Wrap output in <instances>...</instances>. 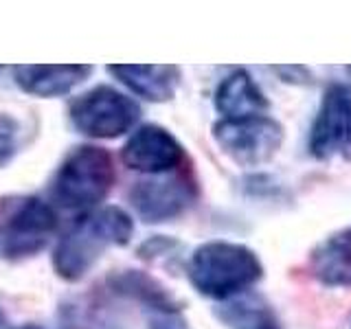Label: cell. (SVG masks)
<instances>
[{
    "label": "cell",
    "instance_id": "obj_9",
    "mask_svg": "<svg viewBox=\"0 0 351 329\" xmlns=\"http://www.w3.org/2000/svg\"><path fill=\"white\" fill-rule=\"evenodd\" d=\"M121 156H123V162L130 169L162 173L178 167L184 158V151L180 143L167 130L158 125H145L134 132V136L125 143Z\"/></svg>",
    "mask_w": 351,
    "mask_h": 329
},
{
    "label": "cell",
    "instance_id": "obj_17",
    "mask_svg": "<svg viewBox=\"0 0 351 329\" xmlns=\"http://www.w3.org/2000/svg\"><path fill=\"white\" fill-rule=\"evenodd\" d=\"M152 329H189L178 314H162L152 321Z\"/></svg>",
    "mask_w": 351,
    "mask_h": 329
},
{
    "label": "cell",
    "instance_id": "obj_16",
    "mask_svg": "<svg viewBox=\"0 0 351 329\" xmlns=\"http://www.w3.org/2000/svg\"><path fill=\"white\" fill-rule=\"evenodd\" d=\"M18 138H20L18 121L7 112H0V167L14 158V154L18 149Z\"/></svg>",
    "mask_w": 351,
    "mask_h": 329
},
{
    "label": "cell",
    "instance_id": "obj_6",
    "mask_svg": "<svg viewBox=\"0 0 351 329\" xmlns=\"http://www.w3.org/2000/svg\"><path fill=\"white\" fill-rule=\"evenodd\" d=\"M213 136L237 164L257 167L268 162L283 143V127L270 117L224 119L215 123Z\"/></svg>",
    "mask_w": 351,
    "mask_h": 329
},
{
    "label": "cell",
    "instance_id": "obj_8",
    "mask_svg": "<svg viewBox=\"0 0 351 329\" xmlns=\"http://www.w3.org/2000/svg\"><path fill=\"white\" fill-rule=\"evenodd\" d=\"M193 195V184L182 175L152 178L136 182V186L132 189V204L147 222H165V219L182 213L191 204Z\"/></svg>",
    "mask_w": 351,
    "mask_h": 329
},
{
    "label": "cell",
    "instance_id": "obj_1",
    "mask_svg": "<svg viewBox=\"0 0 351 329\" xmlns=\"http://www.w3.org/2000/svg\"><path fill=\"white\" fill-rule=\"evenodd\" d=\"M132 230H134V224L130 215L117 206L84 215L71 228V233L62 237L55 250V272L66 281H80L104 255V250L125 246L132 237Z\"/></svg>",
    "mask_w": 351,
    "mask_h": 329
},
{
    "label": "cell",
    "instance_id": "obj_3",
    "mask_svg": "<svg viewBox=\"0 0 351 329\" xmlns=\"http://www.w3.org/2000/svg\"><path fill=\"white\" fill-rule=\"evenodd\" d=\"M112 184V156L104 147L82 145L73 149L60 164L51 193L66 208H84L101 202Z\"/></svg>",
    "mask_w": 351,
    "mask_h": 329
},
{
    "label": "cell",
    "instance_id": "obj_18",
    "mask_svg": "<svg viewBox=\"0 0 351 329\" xmlns=\"http://www.w3.org/2000/svg\"><path fill=\"white\" fill-rule=\"evenodd\" d=\"M3 323H5V316H3V312H0V327H3Z\"/></svg>",
    "mask_w": 351,
    "mask_h": 329
},
{
    "label": "cell",
    "instance_id": "obj_12",
    "mask_svg": "<svg viewBox=\"0 0 351 329\" xmlns=\"http://www.w3.org/2000/svg\"><path fill=\"white\" fill-rule=\"evenodd\" d=\"M215 106L226 119H248L263 117L268 110V99L263 97L246 71H235L219 84Z\"/></svg>",
    "mask_w": 351,
    "mask_h": 329
},
{
    "label": "cell",
    "instance_id": "obj_14",
    "mask_svg": "<svg viewBox=\"0 0 351 329\" xmlns=\"http://www.w3.org/2000/svg\"><path fill=\"white\" fill-rule=\"evenodd\" d=\"M110 283H112V288L119 294H125L141 303H147L152 307H156V310H160L162 314L178 312V305L171 299V294L165 290L158 281H154L152 277H147V274H143L138 270L119 272Z\"/></svg>",
    "mask_w": 351,
    "mask_h": 329
},
{
    "label": "cell",
    "instance_id": "obj_11",
    "mask_svg": "<svg viewBox=\"0 0 351 329\" xmlns=\"http://www.w3.org/2000/svg\"><path fill=\"white\" fill-rule=\"evenodd\" d=\"M130 90L145 97L147 101H167L173 97L180 82V71L176 66H136L117 64L108 69Z\"/></svg>",
    "mask_w": 351,
    "mask_h": 329
},
{
    "label": "cell",
    "instance_id": "obj_4",
    "mask_svg": "<svg viewBox=\"0 0 351 329\" xmlns=\"http://www.w3.org/2000/svg\"><path fill=\"white\" fill-rule=\"evenodd\" d=\"M58 228L55 211L33 195L0 200V257L22 259L40 252Z\"/></svg>",
    "mask_w": 351,
    "mask_h": 329
},
{
    "label": "cell",
    "instance_id": "obj_15",
    "mask_svg": "<svg viewBox=\"0 0 351 329\" xmlns=\"http://www.w3.org/2000/svg\"><path fill=\"white\" fill-rule=\"evenodd\" d=\"M217 314L228 329H281L272 310L257 296L230 301Z\"/></svg>",
    "mask_w": 351,
    "mask_h": 329
},
{
    "label": "cell",
    "instance_id": "obj_7",
    "mask_svg": "<svg viewBox=\"0 0 351 329\" xmlns=\"http://www.w3.org/2000/svg\"><path fill=\"white\" fill-rule=\"evenodd\" d=\"M310 149L321 160L351 154V86L327 88L312 125Z\"/></svg>",
    "mask_w": 351,
    "mask_h": 329
},
{
    "label": "cell",
    "instance_id": "obj_5",
    "mask_svg": "<svg viewBox=\"0 0 351 329\" xmlns=\"http://www.w3.org/2000/svg\"><path fill=\"white\" fill-rule=\"evenodd\" d=\"M141 110L130 97L110 86L84 93L71 103L75 127L93 138H117L136 123Z\"/></svg>",
    "mask_w": 351,
    "mask_h": 329
},
{
    "label": "cell",
    "instance_id": "obj_10",
    "mask_svg": "<svg viewBox=\"0 0 351 329\" xmlns=\"http://www.w3.org/2000/svg\"><path fill=\"white\" fill-rule=\"evenodd\" d=\"M16 82L25 93L38 97H60L88 80L93 66H16Z\"/></svg>",
    "mask_w": 351,
    "mask_h": 329
},
{
    "label": "cell",
    "instance_id": "obj_2",
    "mask_svg": "<svg viewBox=\"0 0 351 329\" xmlns=\"http://www.w3.org/2000/svg\"><path fill=\"white\" fill-rule=\"evenodd\" d=\"M261 277V263L250 248L230 241H208L189 259L193 288L211 299H228Z\"/></svg>",
    "mask_w": 351,
    "mask_h": 329
},
{
    "label": "cell",
    "instance_id": "obj_13",
    "mask_svg": "<svg viewBox=\"0 0 351 329\" xmlns=\"http://www.w3.org/2000/svg\"><path fill=\"white\" fill-rule=\"evenodd\" d=\"M310 270L325 285H351V226L314 248Z\"/></svg>",
    "mask_w": 351,
    "mask_h": 329
}]
</instances>
